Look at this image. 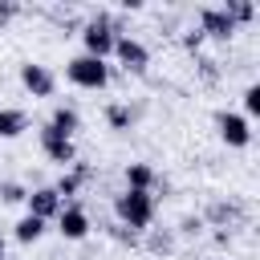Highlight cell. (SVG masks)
Returning <instances> with one entry per match:
<instances>
[{"label": "cell", "mask_w": 260, "mask_h": 260, "mask_svg": "<svg viewBox=\"0 0 260 260\" xmlns=\"http://www.w3.org/2000/svg\"><path fill=\"white\" fill-rule=\"evenodd\" d=\"M114 211H118V219H122L126 228L142 232V228H150V219H154V195H150V191H122V195L114 199Z\"/></svg>", "instance_id": "1"}, {"label": "cell", "mask_w": 260, "mask_h": 260, "mask_svg": "<svg viewBox=\"0 0 260 260\" xmlns=\"http://www.w3.org/2000/svg\"><path fill=\"white\" fill-rule=\"evenodd\" d=\"M65 77H69L73 85H81V89H106V85H110V65L81 53V57H73V61L65 65Z\"/></svg>", "instance_id": "2"}, {"label": "cell", "mask_w": 260, "mask_h": 260, "mask_svg": "<svg viewBox=\"0 0 260 260\" xmlns=\"http://www.w3.org/2000/svg\"><path fill=\"white\" fill-rule=\"evenodd\" d=\"M118 28L106 20V16H98V20H89L85 28H81V41H85V57H98V61H106V57H114V45H118Z\"/></svg>", "instance_id": "3"}, {"label": "cell", "mask_w": 260, "mask_h": 260, "mask_svg": "<svg viewBox=\"0 0 260 260\" xmlns=\"http://www.w3.org/2000/svg\"><path fill=\"white\" fill-rule=\"evenodd\" d=\"M41 150H45L49 162H57V167H65V171L77 162V146H73V138H61L49 122L41 126Z\"/></svg>", "instance_id": "4"}, {"label": "cell", "mask_w": 260, "mask_h": 260, "mask_svg": "<svg viewBox=\"0 0 260 260\" xmlns=\"http://www.w3.org/2000/svg\"><path fill=\"white\" fill-rule=\"evenodd\" d=\"M20 85H24L32 98H53V89H57V77L49 73V65L24 61V65H20Z\"/></svg>", "instance_id": "5"}, {"label": "cell", "mask_w": 260, "mask_h": 260, "mask_svg": "<svg viewBox=\"0 0 260 260\" xmlns=\"http://www.w3.org/2000/svg\"><path fill=\"white\" fill-rule=\"evenodd\" d=\"M215 126H219V138H223L228 146H236V150H244V146L252 142V122H248L244 114H219Z\"/></svg>", "instance_id": "6"}, {"label": "cell", "mask_w": 260, "mask_h": 260, "mask_svg": "<svg viewBox=\"0 0 260 260\" xmlns=\"http://www.w3.org/2000/svg\"><path fill=\"white\" fill-rule=\"evenodd\" d=\"M24 203H28V215H37V219H45V223H49V219H57V215H61V207H65V199H61L53 187H37V191H28V199H24Z\"/></svg>", "instance_id": "7"}, {"label": "cell", "mask_w": 260, "mask_h": 260, "mask_svg": "<svg viewBox=\"0 0 260 260\" xmlns=\"http://www.w3.org/2000/svg\"><path fill=\"white\" fill-rule=\"evenodd\" d=\"M114 57L130 69V73H142L146 65H150V53H146V45L142 41H134V37H118V45H114Z\"/></svg>", "instance_id": "8"}, {"label": "cell", "mask_w": 260, "mask_h": 260, "mask_svg": "<svg viewBox=\"0 0 260 260\" xmlns=\"http://www.w3.org/2000/svg\"><path fill=\"white\" fill-rule=\"evenodd\" d=\"M199 32L203 37H215V41H228L236 32V20L223 12V8H203L199 12Z\"/></svg>", "instance_id": "9"}, {"label": "cell", "mask_w": 260, "mask_h": 260, "mask_svg": "<svg viewBox=\"0 0 260 260\" xmlns=\"http://www.w3.org/2000/svg\"><path fill=\"white\" fill-rule=\"evenodd\" d=\"M57 232H61L65 240H85V236H89V215L69 203V207H61V215H57Z\"/></svg>", "instance_id": "10"}, {"label": "cell", "mask_w": 260, "mask_h": 260, "mask_svg": "<svg viewBox=\"0 0 260 260\" xmlns=\"http://www.w3.org/2000/svg\"><path fill=\"white\" fill-rule=\"evenodd\" d=\"M24 130H28V114L12 110V106H0V138H20Z\"/></svg>", "instance_id": "11"}, {"label": "cell", "mask_w": 260, "mask_h": 260, "mask_svg": "<svg viewBox=\"0 0 260 260\" xmlns=\"http://www.w3.org/2000/svg\"><path fill=\"white\" fill-rule=\"evenodd\" d=\"M49 126H53L61 138H73V134L81 130V118H77V110H73V106H57V110H53V118H49Z\"/></svg>", "instance_id": "12"}, {"label": "cell", "mask_w": 260, "mask_h": 260, "mask_svg": "<svg viewBox=\"0 0 260 260\" xmlns=\"http://www.w3.org/2000/svg\"><path fill=\"white\" fill-rule=\"evenodd\" d=\"M154 187V171L146 162H130L126 167V191H150Z\"/></svg>", "instance_id": "13"}, {"label": "cell", "mask_w": 260, "mask_h": 260, "mask_svg": "<svg viewBox=\"0 0 260 260\" xmlns=\"http://www.w3.org/2000/svg\"><path fill=\"white\" fill-rule=\"evenodd\" d=\"M85 175H89L85 167H73V171H61V179L53 183V191H57L61 199H69V195H77V191H81V183H85Z\"/></svg>", "instance_id": "14"}, {"label": "cell", "mask_w": 260, "mask_h": 260, "mask_svg": "<svg viewBox=\"0 0 260 260\" xmlns=\"http://www.w3.org/2000/svg\"><path fill=\"white\" fill-rule=\"evenodd\" d=\"M16 244H37L41 236H45V219H37V215H20V223H16Z\"/></svg>", "instance_id": "15"}, {"label": "cell", "mask_w": 260, "mask_h": 260, "mask_svg": "<svg viewBox=\"0 0 260 260\" xmlns=\"http://www.w3.org/2000/svg\"><path fill=\"white\" fill-rule=\"evenodd\" d=\"M223 12L240 24V20H252V16H256V4H248V0H228V4H223Z\"/></svg>", "instance_id": "16"}, {"label": "cell", "mask_w": 260, "mask_h": 260, "mask_svg": "<svg viewBox=\"0 0 260 260\" xmlns=\"http://www.w3.org/2000/svg\"><path fill=\"white\" fill-rule=\"evenodd\" d=\"M106 122H110L114 130H130L134 114H130V106H110V110H106Z\"/></svg>", "instance_id": "17"}, {"label": "cell", "mask_w": 260, "mask_h": 260, "mask_svg": "<svg viewBox=\"0 0 260 260\" xmlns=\"http://www.w3.org/2000/svg\"><path fill=\"white\" fill-rule=\"evenodd\" d=\"M0 199H4V203H24L28 191H24L20 183H0Z\"/></svg>", "instance_id": "18"}, {"label": "cell", "mask_w": 260, "mask_h": 260, "mask_svg": "<svg viewBox=\"0 0 260 260\" xmlns=\"http://www.w3.org/2000/svg\"><path fill=\"white\" fill-rule=\"evenodd\" d=\"M244 110H248L244 118H256L260 114V85H248L244 89Z\"/></svg>", "instance_id": "19"}, {"label": "cell", "mask_w": 260, "mask_h": 260, "mask_svg": "<svg viewBox=\"0 0 260 260\" xmlns=\"http://www.w3.org/2000/svg\"><path fill=\"white\" fill-rule=\"evenodd\" d=\"M199 41H203V32H199V28H191V32H187V37H183V45H187V49H195V45H199Z\"/></svg>", "instance_id": "20"}, {"label": "cell", "mask_w": 260, "mask_h": 260, "mask_svg": "<svg viewBox=\"0 0 260 260\" xmlns=\"http://www.w3.org/2000/svg\"><path fill=\"white\" fill-rule=\"evenodd\" d=\"M16 16V4H0V24H8Z\"/></svg>", "instance_id": "21"}, {"label": "cell", "mask_w": 260, "mask_h": 260, "mask_svg": "<svg viewBox=\"0 0 260 260\" xmlns=\"http://www.w3.org/2000/svg\"><path fill=\"white\" fill-rule=\"evenodd\" d=\"M0 260H4V244H0Z\"/></svg>", "instance_id": "22"}]
</instances>
